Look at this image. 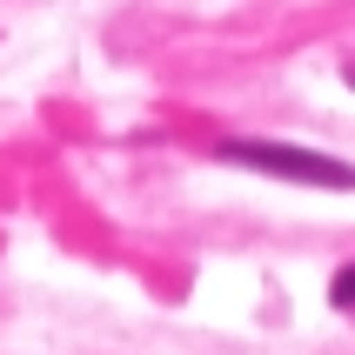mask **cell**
<instances>
[{
  "label": "cell",
  "mask_w": 355,
  "mask_h": 355,
  "mask_svg": "<svg viewBox=\"0 0 355 355\" xmlns=\"http://www.w3.org/2000/svg\"><path fill=\"white\" fill-rule=\"evenodd\" d=\"M221 161L255 168V175H275V181H302V188H349L355 195L349 161H329L315 148H288V141H221Z\"/></svg>",
  "instance_id": "obj_1"
},
{
  "label": "cell",
  "mask_w": 355,
  "mask_h": 355,
  "mask_svg": "<svg viewBox=\"0 0 355 355\" xmlns=\"http://www.w3.org/2000/svg\"><path fill=\"white\" fill-rule=\"evenodd\" d=\"M329 295H336V309H355V261L336 275V288H329Z\"/></svg>",
  "instance_id": "obj_2"
}]
</instances>
